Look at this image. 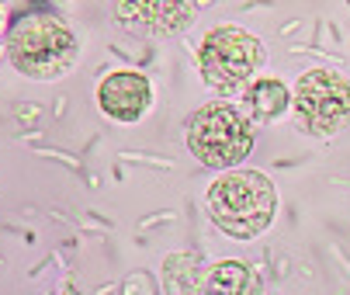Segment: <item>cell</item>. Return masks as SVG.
<instances>
[{
	"label": "cell",
	"instance_id": "obj_1",
	"mask_svg": "<svg viewBox=\"0 0 350 295\" xmlns=\"http://www.w3.org/2000/svg\"><path fill=\"white\" fill-rule=\"evenodd\" d=\"M208 212L222 233L254 240L274 222L278 191L260 170H229L208 188Z\"/></svg>",
	"mask_w": 350,
	"mask_h": 295
},
{
	"label": "cell",
	"instance_id": "obj_2",
	"mask_svg": "<svg viewBox=\"0 0 350 295\" xmlns=\"http://www.w3.org/2000/svg\"><path fill=\"white\" fill-rule=\"evenodd\" d=\"M8 56L21 73L38 77V80H53L73 66L77 38L53 14H25L14 21V28L8 35Z\"/></svg>",
	"mask_w": 350,
	"mask_h": 295
},
{
	"label": "cell",
	"instance_id": "obj_3",
	"mask_svg": "<svg viewBox=\"0 0 350 295\" xmlns=\"http://www.w3.org/2000/svg\"><path fill=\"white\" fill-rule=\"evenodd\" d=\"M187 150L205 167H236L254 150L250 118L226 101L202 105L187 122Z\"/></svg>",
	"mask_w": 350,
	"mask_h": 295
},
{
	"label": "cell",
	"instance_id": "obj_4",
	"mask_svg": "<svg viewBox=\"0 0 350 295\" xmlns=\"http://www.w3.org/2000/svg\"><path fill=\"white\" fill-rule=\"evenodd\" d=\"M260 66H264V45L246 28L219 25L198 45V70H202L208 87L222 94H236Z\"/></svg>",
	"mask_w": 350,
	"mask_h": 295
},
{
	"label": "cell",
	"instance_id": "obj_5",
	"mask_svg": "<svg viewBox=\"0 0 350 295\" xmlns=\"http://www.w3.org/2000/svg\"><path fill=\"white\" fill-rule=\"evenodd\" d=\"M298 125L309 136H333L350 118V80L333 70H309L295 87Z\"/></svg>",
	"mask_w": 350,
	"mask_h": 295
},
{
	"label": "cell",
	"instance_id": "obj_6",
	"mask_svg": "<svg viewBox=\"0 0 350 295\" xmlns=\"http://www.w3.org/2000/svg\"><path fill=\"white\" fill-rule=\"evenodd\" d=\"M194 18V0H118L115 21L132 35H174Z\"/></svg>",
	"mask_w": 350,
	"mask_h": 295
},
{
	"label": "cell",
	"instance_id": "obj_7",
	"mask_svg": "<svg viewBox=\"0 0 350 295\" xmlns=\"http://www.w3.org/2000/svg\"><path fill=\"white\" fill-rule=\"evenodd\" d=\"M97 105L115 122H139L149 112V105H153V87H149V80L142 73L122 70V73H111L101 80Z\"/></svg>",
	"mask_w": 350,
	"mask_h": 295
},
{
	"label": "cell",
	"instance_id": "obj_8",
	"mask_svg": "<svg viewBox=\"0 0 350 295\" xmlns=\"http://www.w3.org/2000/svg\"><path fill=\"white\" fill-rule=\"evenodd\" d=\"M187 292L191 295H264L257 271H250L239 261H219L194 271V281Z\"/></svg>",
	"mask_w": 350,
	"mask_h": 295
},
{
	"label": "cell",
	"instance_id": "obj_9",
	"mask_svg": "<svg viewBox=\"0 0 350 295\" xmlns=\"http://www.w3.org/2000/svg\"><path fill=\"white\" fill-rule=\"evenodd\" d=\"M246 105H250V112H254L260 122H274V118H281L288 112L291 94H288V87L281 80L267 77V80H257L254 87L246 90Z\"/></svg>",
	"mask_w": 350,
	"mask_h": 295
},
{
	"label": "cell",
	"instance_id": "obj_10",
	"mask_svg": "<svg viewBox=\"0 0 350 295\" xmlns=\"http://www.w3.org/2000/svg\"><path fill=\"white\" fill-rule=\"evenodd\" d=\"M0 21H4V11H0Z\"/></svg>",
	"mask_w": 350,
	"mask_h": 295
}]
</instances>
